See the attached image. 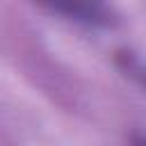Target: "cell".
<instances>
[{
	"instance_id": "6da1fadb",
	"label": "cell",
	"mask_w": 146,
	"mask_h": 146,
	"mask_svg": "<svg viewBox=\"0 0 146 146\" xmlns=\"http://www.w3.org/2000/svg\"><path fill=\"white\" fill-rule=\"evenodd\" d=\"M43 9L59 14L68 21L82 23V25H91V27H105L114 23V9L107 5H98V2H55V5H43Z\"/></svg>"
},
{
	"instance_id": "7a4b0ae2",
	"label": "cell",
	"mask_w": 146,
	"mask_h": 146,
	"mask_svg": "<svg viewBox=\"0 0 146 146\" xmlns=\"http://www.w3.org/2000/svg\"><path fill=\"white\" fill-rule=\"evenodd\" d=\"M116 64H119V68H121L130 80H135L139 87L146 89V62H144L141 57H137L132 50H121V52L116 55Z\"/></svg>"
},
{
	"instance_id": "3957f363",
	"label": "cell",
	"mask_w": 146,
	"mask_h": 146,
	"mask_svg": "<svg viewBox=\"0 0 146 146\" xmlns=\"http://www.w3.org/2000/svg\"><path fill=\"white\" fill-rule=\"evenodd\" d=\"M130 146H146V135L135 132V135L130 137Z\"/></svg>"
}]
</instances>
